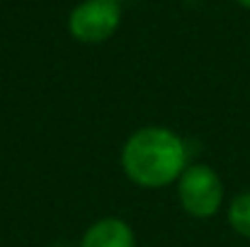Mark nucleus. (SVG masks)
<instances>
[{"label": "nucleus", "instance_id": "obj_1", "mask_svg": "<svg viewBox=\"0 0 250 247\" xmlns=\"http://www.w3.org/2000/svg\"><path fill=\"white\" fill-rule=\"evenodd\" d=\"M122 167L134 184L161 189L177 182L187 170V146L172 129L144 126L126 138Z\"/></svg>", "mask_w": 250, "mask_h": 247}, {"label": "nucleus", "instance_id": "obj_2", "mask_svg": "<svg viewBox=\"0 0 250 247\" xmlns=\"http://www.w3.org/2000/svg\"><path fill=\"white\" fill-rule=\"evenodd\" d=\"M177 199L192 218H211L224 204V182L209 165H187L177 179Z\"/></svg>", "mask_w": 250, "mask_h": 247}, {"label": "nucleus", "instance_id": "obj_3", "mask_svg": "<svg viewBox=\"0 0 250 247\" xmlns=\"http://www.w3.org/2000/svg\"><path fill=\"white\" fill-rule=\"evenodd\" d=\"M122 22L119 2L114 0H85L73 7L68 17L71 34L83 44H100L109 39Z\"/></svg>", "mask_w": 250, "mask_h": 247}, {"label": "nucleus", "instance_id": "obj_4", "mask_svg": "<svg viewBox=\"0 0 250 247\" xmlns=\"http://www.w3.org/2000/svg\"><path fill=\"white\" fill-rule=\"evenodd\" d=\"M81 247H136L134 230L122 218H100L85 230Z\"/></svg>", "mask_w": 250, "mask_h": 247}, {"label": "nucleus", "instance_id": "obj_5", "mask_svg": "<svg viewBox=\"0 0 250 247\" xmlns=\"http://www.w3.org/2000/svg\"><path fill=\"white\" fill-rule=\"evenodd\" d=\"M229 223L238 235L250 238V191H241L229 204Z\"/></svg>", "mask_w": 250, "mask_h": 247}, {"label": "nucleus", "instance_id": "obj_6", "mask_svg": "<svg viewBox=\"0 0 250 247\" xmlns=\"http://www.w3.org/2000/svg\"><path fill=\"white\" fill-rule=\"evenodd\" d=\"M241 7H246V10H250V0H236Z\"/></svg>", "mask_w": 250, "mask_h": 247}, {"label": "nucleus", "instance_id": "obj_7", "mask_svg": "<svg viewBox=\"0 0 250 247\" xmlns=\"http://www.w3.org/2000/svg\"><path fill=\"white\" fill-rule=\"evenodd\" d=\"M54 247H71V245H54Z\"/></svg>", "mask_w": 250, "mask_h": 247}, {"label": "nucleus", "instance_id": "obj_8", "mask_svg": "<svg viewBox=\"0 0 250 247\" xmlns=\"http://www.w3.org/2000/svg\"><path fill=\"white\" fill-rule=\"evenodd\" d=\"M114 2H119V0H114Z\"/></svg>", "mask_w": 250, "mask_h": 247}]
</instances>
